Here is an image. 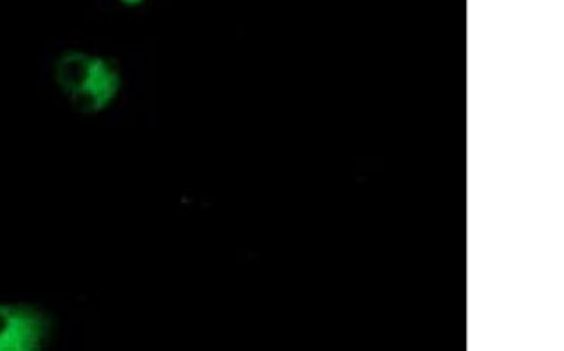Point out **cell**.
I'll use <instances>...</instances> for the list:
<instances>
[{"instance_id":"obj_1","label":"cell","mask_w":564,"mask_h":351,"mask_svg":"<svg viewBox=\"0 0 564 351\" xmlns=\"http://www.w3.org/2000/svg\"><path fill=\"white\" fill-rule=\"evenodd\" d=\"M55 81L79 113L95 116L108 108L121 90V72L102 55L66 52L55 63Z\"/></svg>"},{"instance_id":"obj_2","label":"cell","mask_w":564,"mask_h":351,"mask_svg":"<svg viewBox=\"0 0 564 351\" xmlns=\"http://www.w3.org/2000/svg\"><path fill=\"white\" fill-rule=\"evenodd\" d=\"M50 331V316L40 308L0 303V351L42 350Z\"/></svg>"},{"instance_id":"obj_3","label":"cell","mask_w":564,"mask_h":351,"mask_svg":"<svg viewBox=\"0 0 564 351\" xmlns=\"http://www.w3.org/2000/svg\"><path fill=\"white\" fill-rule=\"evenodd\" d=\"M119 2L124 7H140L141 2H145V0H119Z\"/></svg>"}]
</instances>
